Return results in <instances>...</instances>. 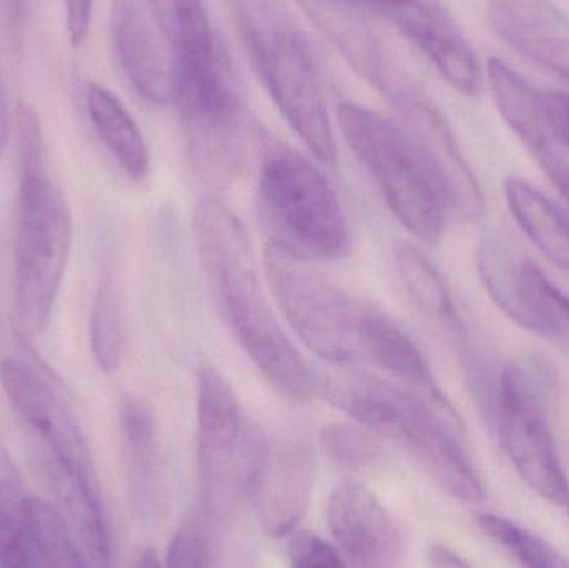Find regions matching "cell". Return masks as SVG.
Returning <instances> with one entry per match:
<instances>
[{
	"label": "cell",
	"mask_w": 569,
	"mask_h": 568,
	"mask_svg": "<svg viewBox=\"0 0 569 568\" xmlns=\"http://www.w3.org/2000/svg\"><path fill=\"white\" fill-rule=\"evenodd\" d=\"M86 100L90 122L100 142L130 180L143 182L149 176V149L122 100L96 82L87 87Z\"/></svg>",
	"instance_id": "7402d4cb"
},
{
	"label": "cell",
	"mask_w": 569,
	"mask_h": 568,
	"mask_svg": "<svg viewBox=\"0 0 569 568\" xmlns=\"http://www.w3.org/2000/svg\"><path fill=\"white\" fill-rule=\"evenodd\" d=\"M488 19L510 49L569 83V16L555 0H488Z\"/></svg>",
	"instance_id": "2e32d148"
},
{
	"label": "cell",
	"mask_w": 569,
	"mask_h": 568,
	"mask_svg": "<svg viewBox=\"0 0 569 568\" xmlns=\"http://www.w3.org/2000/svg\"><path fill=\"white\" fill-rule=\"evenodd\" d=\"M545 117L557 142L569 149V93H541Z\"/></svg>",
	"instance_id": "8d00e7d4"
},
{
	"label": "cell",
	"mask_w": 569,
	"mask_h": 568,
	"mask_svg": "<svg viewBox=\"0 0 569 568\" xmlns=\"http://www.w3.org/2000/svg\"><path fill=\"white\" fill-rule=\"evenodd\" d=\"M478 529L495 546L513 557L525 567H569V559L557 547L538 537L537 534L511 522L498 514L480 512L475 517Z\"/></svg>",
	"instance_id": "4dcf8cb0"
},
{
	"label": "cell",
	"mask_w": 569,
	"mask_h": 568,
	"mask_svg": "<svg viewBox=\"0 0 569 568\" xmlns=\"http://www.w3.org/2000/svg\"><path fill=\"white\" fill-rule=\"evenodd\" d=\"M287 554L293 567L337 568L347 564L333 546L310 532L295 534L288 540Z\"/></svg>",
	"instance_id": "836d02e7"
},
{
	"label": "cell",
	"mask_w": 569,
	"mask_h": 568,
	"mask_svg": "<svg viewBox=\"0 0 569 568\" xmlns=\"http://www.w3.org/2000/svg\"><path fill=\"white\" fill-rule=\"evenodd\" d=\"M358 347L360 356L407 383L413 392L433 399L443 396L420 347L390 317L373 307L361 306Z\"/></svg>",
	"instance_id": "44dd1931"
},
{
	"label": "cell",
	"mask_w": 569,
	"mask_h": 568,
	"mask_svg": "<svg viewBox=\"0 0 569 568\" xmlns=\"http://www.w3.org/2000/svg\"><path fill=\"white\" fill-rule=\"evenodd\" d=\"M2 6L10 32L20 33L29 13V0H2Z\"/></svg>",
	"instance_id": "60d3db41"
},
{
	"label": "cell",
	"mask_w": 569,
	"mask_h": 568,
	"mask_svg": "<svg viewBox=\"0 0 569 568\" xmlns=\"http://www.w3.org/2000/svg\"><path fill=\"white\" fill-rule=\"evenodd\" d=\"M12 120L13 113L10 110L6 82H3L2 72H0V153L3 152L10 136H12Z\"/></svg>",
	"instance_id": "f35d334b"
},
{
	"label": "cell",
	"mask_w": 569,
	"mask_h": 568,
	"mask_svg": "<svg viewBox=\"0 0 569 568\" xmlns=\"http://www.w3.org/2000/svg\"><path fill=\"white\" fill-rule=\"evenodd\" d=\"M528 280L537 300L548 337L569 343V299L553 286L537 263L528 260Z\"/></svg>",
	"instance_id": "d6a6232c"
},
{
	"label": "cell",
	"mask_w": 569,
	"mask_h": 568,
	"mask_svg": "<svg viewBox=\"0 0 569 568\" xmlns=\"http://www.w3.org/2000/svg\"><path fill=\"white\" fill-rule=\"evenodd\" d=\"M220 507L203 496L186 517L167 549V566L172 568L216 566L217 526Z\"/></svg>",
	"instance_id": "f546056e"
},
{
	"label": "cell",
	"mask_w": 569,
	"mask_h": 568,
	"mask_svg": "<svg viewBox=\"0 0 569 568\" xmlns=\"http://www.w3.org/2000/svg\"><path fill=\"white\" fill-rule=\"evenodd\" d=\"M397 107L448 206L470 222L480 220L487 207L483 190L461 156L450 123L437 107L411 93H400Z\"/></svg>",
	"instance_id": "9a60e30c"
},
{
	"label": "cell",
	"mask_w": 569,
	"mask_h": 568,
	"mask_svg": "<svg viewBox=\"0 0 569 568\" xmlns=\"http://www.w3.org/2000/svg\"><path fill=\"white\" fill-rule=\"evenodd\" d=\"M173 56L203 52L219 46L206 0H149Z\"/></svg>",
	"instance_id": "83f0119b"
},
{
	"label": "cell",
	"mask_w": 569,
	"mask_h": 568,
	"mask_svg": "<svg viewBox=\"0 0 569 568\" xmlns=\"http://www.w3.org/2000/svg\"><path fill=\"white\" fill-rule=\"evenodd\" d=\"M180 127L193 176L209 189L232 186L246 162L242 106L230 79L222 47L173 57Z\"/></svg>",
	"instance_id": "277c9868"
},
{
	"label": "cell",
	"mask_w": 569,
	"mask_h": 568,
	"mask_svg": "<svg viewBox=\"0 0 569 568\" xmlns=\"http://www.w3.org/2000/svg\"><path fill=\"white\" fill-rule=\"evenodd\" d=\"M321 447L335 462L347 467H370L383 457L373 432L350 426V423H330L320 434Z\"/></svg>",
	"instance_id": "1f68e13d"
},
{
	"label": "cell",
	"mask_w": 569,
	"mask_h": 568,
	"mask_svg": "<svg viewBox=\"0 0 569 568\" xmlns=\"http://www.w3.org/2000/svg\"><path fill=\"white\" fill-rule=\"evenodd\" d=\"M491 99L501 119L513 130L530 153L553 137L545 117L541 93L535 92L500 57L488 60Z\"/></svg>",
	"instance_id": "d4e9b609"
},
{
	"label": "cell",
	"mask_w": 569,
	"mask_h": 568,
	"mask_svg": "<svg viewBox=\"0 0 569 568\" xmlns=\"http://www.w3.org/2000/svg\"><path fill=\"white\" fill-rule=\"evenodd\" d=\"M531 156L537 159L538 166L547 173L555 189L561 193L569 206V149L557 142L553 137Z\"/></svg>",
	"instance_id": "e575fe53"
},
{
	"label": "cell",
	"mask_w": 569,
	"mask_h": 568,
	"mask_svg": "<svg viewBox=\"0 0 569 568\" xmlns=\"http://www.w3.org/2000/svg\"><path fill=\"white\" fill-rule=\"evenodd\" d=\"M136 567H159L160 560L157 556L156 550L143 549L140 556L137 557V562L133 564Z\"/></svg>",
	"instance_id": "b9f144b4"
},
{
	"label": "cell",
	"mask_w": 569,
	"mask_h": 568,
	"mask_svg": "<svg viewBox=\"0 0 569 568\" xmlns=\"http://www.w3.org/2000/svg\"><path fill=\"white\" fill-rule=\"evenodd\" d=\"M260 197L280 237L308 259L335 260L350 250V227L323 173L301 153L270 143L263 153Z\"/></svg>",
	"instance_id": "8992f818"
},
{
	"label": "cell",
	"mask_w": 569,
	"mask_h": 568,
	"mask_svg": "<svg viewBox=\"0 0 569 568\" xmlns=\"http://www.w3.org/2000/svg\"><path fill=\"white\" fill-rule=\"evenodd\" d=\"M67 37L73 47L86 42L92 23L93 0H63Z\"/></svg>",
	"instance_id": "74e56055"
},
{
	"label": "cell",
	"mask_w": 569,
	"mask_h": 568,
	"mask_svg": "<svg viewBox=\"0 0 569 568\" xmlns=\"http://www.w3.org/2000/svg\"><path fill=\"white\" fill-rule=\"evenodd\" d=\"M527 263V257H521L501 237L488 236L478 243V273L493 302L528 332L548 337L547 326L528 282Z\"/></svg>",
	"instance_id": "ffe728a7"
},
{
	"label": "cell",
	"mask_w": 569,
	"mask_h": 568,
	"mask_svg": "<svg viewBox=\"0 0 569 568\" xmlns=\"http://www.w3.org/2000/svg\"><path fill=\"white\" fill-rule=\"evenodd\" d=\"M253 63L288 126L320 162H337L320 77L305 40L291 27H246Z\"/></svg>",
	"instance_id": "30bf717a"
},
{
	"label": "cell",
	"mask_w": 569,
	"mask_h": 568,
	"mask_svg": "<svg viewBox=\"0 0 569 568\" xmlns=\"http://www.w3.org/2000/svg\"><path fill=\"white\" fill-rule=\"evenodd\" d=\"M86 566L89 560L62 514L40 497H22L16 544L2 567Z\"/></svg>",
	"instance_id": "d6986e66"
},
{
	"label": "cell",
	"mask_w": 569,
	"mask_h": 568,
	"mask_svg": "<svg viewBox=\"0 0 569 568\" xmlns=\"http://www.w3.org/2000/svg\"><path fill=\"white\" fill-rule=\"evenodd\" d=\"M397 270L405 290L427 316L463 336V326L455 310L450 290L423 253L410 246L397 250Z\"/></svg>",
	"instance_id": "4316f807"
},
{
	"label": "cell",
	"mask_w": 569,
	"mask_h": 568,
	"mask_svg": "<svg viewBox=\"0 0 569 568\" xmlns=\"http://www.w3.org/2000/svg\"><path fill=\"white\" fill-rule=\"evenodd\" d=\"M338 126L401 226L421 242L440 240L448 203L410 133L355 102L338 107Z\"/></svg>",
	"instance_id": "5b68a950"
},
{
	"label": "cell",
	"mask_w": 569,
	"mask_h": 568,
	"mask_svg": "<svg viewBox=\"0 0 569 568\" xmlns=\"http://www.w3.org/2000/svg\"><path fill=\"white\" fill-rule=\"evenodd\" d=\"M263 266L284 319L317 356L331 363H350L360 357L361 303L353 302L311 259L280 240L267 243Z\"/></svg>",
	"instance_id": "52a82bcc"
},
{
	"label": "cell",
	"mask_w": 569,
	"mask_h": 568,
	"mask_svg": "<svg viewBox=\"0 0 569 568\" xmlns=\"http://www.w3.org/2000/svg\"><path fill=\"white\" fill-rule=\"evenodd\" d=\"M193 233L220 312L247 356L284 396L310 400L317 380L273 313L242 220L207 197L193 209Z\"/></svg>",
	"instance_id": "6da1fadb"
},
{
	"label": "cell",
	"mask_w": 569,
	"mask_h": 568,
	"mask_svg": "<svg viewBox=\"0 0 569 568\" xmlns=\"http://www.w3.org/2000/svg\"><path fill=\"white\" fill-rule=\"evenodd\" d=\"M19 500L10 492L0 476V566L12 550L17 539V517H19Z\"/></svg>",
	"instance_id": "d590c367"
},
{
	"label": "cell",
	"mask_w": 569,
	"mask_h": 568,
	"mask_svg": "<svg viewBox=\"0 0 569 568\" xmlns=\"http://www.w3.org/2000/svg\"><path fill=\"white\" fill-rule=\"evenodd\" d=\"M0 386L10 406L46 444L49 450L46 459L73 476L99 482L80 423L46 379L20 360L3 359Z\"/></svg>",
	"instance_id": "8fae6325"
},
{
	"label": "cell",
	"mask_w": 569,
	"mask_h": 568,
	"mask_svg": "<svg viewBox=\"0 0 569 568\" xmlns=\"http://www.w3.org/2000/svg\"><path fill=\"white\" fill-rule=\"evenodd\" d=\"M123 310L119 283L112 273L100 280L90 313V346L102 372L119 370L123 359Z\"/></svg>",
	"instance_id": "f1b7e54d"
},
{
	"label": "cell",
	"mask_w": 569,
	"mask_h": 568,
	"mask_svg": "<svg viewBox=\"0 0 569 568\" xmlns=\"http://www.w3.org/2000/svg\"><path fill=\"white\" fill-rule=\"evenodd\" d=\"M505 197L525 236L550 262L569 272V222L553 202L520 177H507Z\"/></svg>",
	"instance_id": "cb8c5ba5"
},
{
	"label": "cell",
	"mask_w": 569,
	"mask_h": 568,
	"mask_svg": "<svg viewBox=\"0 0 569 568\" xmlns=\"http://www.w3.org/2000/svg\"><path fill=\"white\" fill-rule=\"evenodd\" d=\"M120 430L129 460L130 494L133 506L147 514L153 499L156 474L157 419L152 406L143 397L123 396L119 407Z\"/></svg>",
	"instance_id": "484cf974"
},
{
	"label": "cell",
	"mask_w": 569,
	"mask_h": 568,
	"mask_svg": "<svg viewBox=\"0 0 569 568\" xmlns=\"http://www.w3.org/2000/svg\"><path fill=\"white\" fill-rule=\"evenodd\" d=\"M370 7L433 63L448 86L467 97L480 92V63L441 0H370Z\"/></svg>",
	"instance_id": "7c38bea8"
},
{
	"label": "cell",
	"mask_w": 569,
	"mask_h": 568,
	"mask_svg": "<svg viewBox=\"0 0 569 568\" xmlns=\"http://www.w3.org/2000/svg\"><path fill=\"white\" fill-rule=\"evenodd\" d=\"M197 462L203 496L222 509L232 497H250L270 446L247 419L237 393L217 367L197 372Z\"/></svg>",
	"instance_id": "ba28073f"
},
{
	"label": "cell",
	"mask_w": 569,
	"mask_h": 568,
	"mask_svg": "<svg viewBox=\"0 0 569 568\" xmlns=\"http://www.w3.org/2000/svg\"><path fill=\"white\" fill-rule=\"evenodd\" d=\"M72 213L46 166L19 169L13 239V319L23 339L46 330L72 247Z\"/></svg>",
	"instance_id": "3957f363"
},
{
	"label": "cell",
	"mask_w": 569,
	"mask_h": 568,
	"mask_svg": "<svg viewBox=\"0 0 569 568\" xmlns=\"http://www.w3.org/2000/svg\"><path fill=\"white\" fill-rule=\"evenodd\" d=\"M310 22L371 86L387 83V62L370 20L368 0H297Z\"/></svg>",
	"instance_id": "ac0fdd59"
},
{
	"label": "cell",
	"mask_w": 569,
	"mask_h": 568,
	"mask_svg": "<svg viewBox=\"0 0 569 568\" xmlns=\"http://www.w3.org/2000/svg\"><path fill=\"white\" fill-rule=\"evenodd\" d=\"M428 560L431 566L437 567H468L470 564L460 556V554L451 550L450 547L441 546V544H435L428 550Z\"/></svg>",
	"instance_id": "ab89813d"
},
{
	"label": "cell",
	"mask_w": 569,
	"mask_h": 568,
	"mask_svg": "<svg viewBox=\"0 0 569 568\" xmlns=\"http://www.w3.org/2000/svg\"><path fill=\"white\" fill-rule=\"evenodd\" d=\"M315 454L303 444H291L270 450L259 479L253 486V499L260 524L270 537H283L300 524L313 496Z\"/></svg>",
	"instance_id": "e0dca14e"
},
{
	"label": "cell",
	"mask_w": 569,
	"mask_h": 568,
	"mask_svg": "<svg viewBox=\"0 0 569 568\" xmlns=\"http://www.w3.org/2000/svg\"><path fill=\"white\" fill-rule=\"evenodd\" d=\"M47 460V474L57 499L66 509L73 527V536L82 547L87 560L93 566H109L110 537L103 516L99 482L66 472L62 467Z\"/></svg>",
	"instance_id": "603a6c76"
},
{
	"label": "cell",
	"mask_w": 569,
	"mask_h": 568,
	"mask_svg": "<svg viewBox=\"0 0 569 568\" xmlns=\"http://www.w3.org/2000/svg\"><path fill=\"white\" fill-rule=\"evenodd\" d=\"M325 397L365 429L403 446L448 496L483 502V482L465 449L463 422L447 397L433 399L367 376L331 380Z\"/></svg>",
	"instance_id": "7a4b0ae2"
},
{
	"label": "cell",
	"mask_w": 569,
	"mask_h": 568,
	"mask_svg": "<svg viewBox=\"0 0 569 568\" xmlns=\"http://www.w3.org/2000/svg\"><path fill=\"white\" fill-rule=\"evenodd\" d=\"M498 436L515 472L569 519V482L545 410V382L530 367L501 372L495 399Z\"/></svg>",
	"instance_id": "9c48e42d"
},
{
	"label": "cell",
	"mask_w": 569,
	"mask_h": 568,
	"mask_svg": "<svg viewBox=\"0 0 569 568\" xmlns=\"http://www.w3.org/2000/svg\"><path fill=\"white\" fill-rule=\"evenodd\" d=\"M110 36L117 60L140 97L157 106L173 100V53L149 0H110Z\"/></svg>",
	"instance_id": "5bb4252c"
},
{
	"label": "cell",
	"mask_w": 569,
	"mask_h": 568,
	"mask_svg": "<svg viewBox=\"0 0 569 568\" xmlns=\"http://www.w3.org/2000/svg\"><path fill=\"white\" fill-rule=\"evenodd\" d=\"M325 519L341 556L353 566L390 568L403 564L407 540L400 524L361 484H338L328 497Z\"/></svg>",
	"instance_id": "4fadbf2b"
}]
</instances>
